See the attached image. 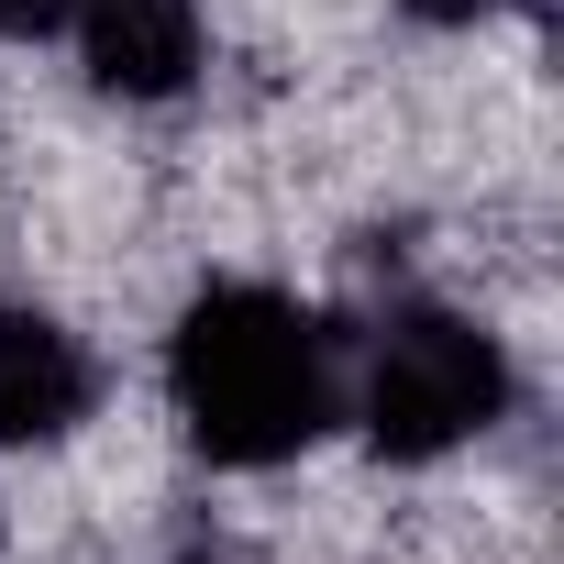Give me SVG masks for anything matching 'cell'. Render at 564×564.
Here are the masks:
<instances>
[{
	"mask_svg": "<svg viewBox=\"0 0 564 564\" xmlns=\"http://www.w3.org/2000/svg\"><path fill=\"white\" fill-rule=\"evenodd\" d=\"M67 12L78 0H0V45H45V34H67Z\"/></svg>",
	"mask_w": 564,
	"mask_h": 564,
	"instance_id": "obj_5",
	"label": "cell"
},
{
	"mask_svg": "<svg viewBox=\"0 0 564 564\" xmlns=\"http://www.w3.org/2000/svg\"><path fill=\"white\" fill-rule=\"evenodd\" d=\"M344 410L388 465H443V454H465L509 421V355H498L487 322L410 300L366 333V355L344 377Z\"/></svg>",
	"mask_w": 564,
	"mask_h": 564,
	"instance_id": "obj_2",
	"label": "cell"
},
{
	"mask_svg": "<svg viewBox=\"0 0 564 564\" xmlns=\"http://www.w3.org/2000/svg\"><path fill=\"white\" fill-rule=\"evenodd\" d=\"M399 12H410V23H432V34H465V23H487V12H498V0H399Z\"/></svg>",
	"mask_w": 564,
	"mask_h": 564,
	"instance_id": "obj_6",
	"label": "cell"
},
{
	"mask_svg": "<svg viewBox=\"0 0 564 564\" xmlns=\"http://www.w3.org/2000/svg\"><path fill=\"white\" fill-rule=\"evenodd\" d=\"M100 366L56 311H0V454H45L89 421Z\"/></svg>",
	"mask_w": 564,
	"mask_h": 564,
	"instance_id": "obj_4",
	"label": "cell"
},
{
	"mask_svg": "<svg viewBox=\"0 0 564 564\" xmlns=\"http://www.w3.org/2000/svg\"><path fill=\"white\" fill-rule=\"evenodd\" d=\"M166 399L210 465H289L344 421V355L289 289H199L166 333Z\"/></svg>",
	"mask_w": 564,
	"mask_h": 564,
	"instance_id": "obj_1",
	"label": "cell"
},
{
	"mask_svg": "<svg viewBox=\"0 0 564 564\" xmlns=\"http://www.w3.org/2000/svg\"><path fill=\"white\" fill-rule=\"evenodd\" d=\"M89 78L133 111H166L199 89V56H210V23H199V0H78L67 12Z\"/></svg>",
	"mask_w": 564,
	"mask_h": 564,
	"instance_id": "obj_3",
	"label": "cell"
}]
</instances>
